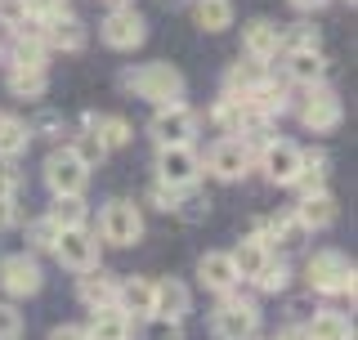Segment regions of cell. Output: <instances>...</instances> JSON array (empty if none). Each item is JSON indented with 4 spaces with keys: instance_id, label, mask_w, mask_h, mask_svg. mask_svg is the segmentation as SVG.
I'll return each mask as SVG.
<instances>
[{
    "instance_id": "obj_18",
    "label": "cell",
    "mask_w": 358,
    "mask_h": 340,
    "mask_svg": "<svg viewBox=\"0 0 358 340\" xmlns=\"http://www.w3.org/2000/svg\"><path fill=\"white\" fill-rule=\"evenodd\" d=\"M81 130H85L103 153L126 148L130 134H134V130H130V121H126V117H117V112H85V117H81Z\"/></svg>"
},
{
    "instance_id": "obj_46",
    "label": "cell",
    "mask_w": 358,
    "mask_h": 340,
    "mask_svg": "<svg viewBox=\"0 0 358 340\" xmlns=\"http://www.w3.org/2000/svg\"><path fill=\"white\" fill-rule=\"evenodd\" d=\"M175 197H179V192H171L166 184H157V179H152V188H148V201H152L157 211H166V215H171V211H175Z\"/></svg>"
},
{
    "instance_id": "obj_8",
    "label": "cell",
    "mask_w": 358,
    "mask_h": 340,
    "mask_svg": "<svg viewBox=\"0 0 358 340\" xmlns=\"http://www.w3.org/2000/svg\"><path fill=\"white\" fill-rule=\"evenodd\" d=\"M251 166H255V153L242 139H215L206 148V157H201V170H210L220 184H238Z\"/></svg>"
},
{
    "instance_id": "obj_36",
    "label": "cell",
    "mask_w": 358,
    "mask_h": 340,
    "mask_svg": "<svg viewBox=\"0 0 358 340\" xmlns=\"http://www.w3.org/2000/svg\"><path fill=\"white\" fill-rule=\"evenodd\" d=\"M171 215H179L184 224H201V220L210 215V197H206L201 188H184V192L175 197V211H171Z\"/></svg>"
},
{
    "instance_id": "obj_39",
    "label": "cell",
    "mask_w": 358,
    "mask_h": 340,
    "mask_svg": "<svg viewBox=\"0 0 358 340\" xmlns=\"http://www.w3.org/2000/svg\"><path fill=\"white\" fill-rule=\"evenodd\" d=\"M287 50H318V31L309 27V22H296V27H282V54Z\"/></svg>"
},
{
    "instance_id": "obj_15",
    "label": "cell",
    "mask_w": 358,
    "mask_h": 340,
    "mask_svg": "<svg viewBox=\"0 0 358 340\" xmlns=\"http://www.w3.org/2000/svg\"><path fill=\"white\" fill-rule=\"evenodd\" d=\"M41 41H45V50L81 54L85 45H90V31H85V22L76 18V14H54V18L41 22Z\"/></svg>"
},
{
    "instance_id": "obj_35",
    "label": "cell",
    "mask_w": 358,
    "mask_h": 340,
    "mask_svg": "<svg viewBox=\"0 0 358 340\" xmlns=\"http://www.w3.org/2000/svg\"><path fill=\"white\" fill-rule=\"evenodd\" d=\"M193 18L201 31H224L233 27V0H193Z\"/></svg>"
},
{
    "instance_id": "obj_52",
    "label": "cell",
    "mask_w": 358,
    "mask_h": 340,
    "mask_svg": "<svg viewBox=\"0 0 358 340\" xmlns=\"http://www.w3.org/2000/svg\"><path fill=\"white\" fill-rule=\"evenodd\" d=\"M166 9H179V5H193V0H162Z\"/></svg>"
},
{
    "instance_id": "obj_28",
    "label": "cell",
    "mask_w": 358,
    "mask_h": 340,
    "mask_svg": "<svg viewBox=\"0 0 358 340\" xmlns=\"http://www.w3.org/2000/svg\"><path fill=\"white\" fill-rule=\"evenodd\" d=\"M246 117H251V108H246V99H233V94H220L215 108H210V126H220L224 139H238Z\"/></svg>"
},
{
    "instance_id": "obj_50",
    "label": "cell",
    "mask_w": 358,
    "mask_h": 340,
    "mask_svg": "<svg viewBox=\"0 0 358 340\" xmlns=\"http://www.w3.org/2000/svg\"><path fill=\"white\" fill-rule=\"evenodd\" d=\"M273 340H305V336H300V327H287V332H278Z\"/></svg>"
},
{
    "instance_id": "obj_12",
    "label": "cell",
    "mask_w": 358,
    "mask_h": 340,
    "mask_svg": "<svg viewBox=\"0 0 358 340\" xmlns=\"http://www.w3.org/2000/svg\"><path fill=\"white\" fill-rule=\"evenodd\" d=\"M0 287H5V296H18V300L36 296V291L45 287V274H41L36 255L18 251V255H5V260H0Z\"/></svg>"
},
{
    "instance_id": "obj_2",
    "label": "cell",
    "mask_w": 358,
    "mask_h": 340,
    "mask_svg": "<svg viewBox=\"0 0 358 340\" xmlns=\"http://www.w3.org/2000/svg\"><path fill=\"white\" fill-rule=\"evenodd\" d=\"M210 332L215 340H255L260 332V304L242 291H224L215 313H210Z\"/></svg>"
},
{
    "instance_id": "obj_43",
    "label": "cell",
    "mask_w": 358,
    "mask_h": 340,
    "mask_svg": "<svg viewBox=\"0 0 358 340\" xmlns=\"http://www.w3.org/2000/svg\"><path fill=\"white\" fill-rule=\"evenodd\" d=\"M22 5H27V14L36 22L54 18V14H67V0H22Z\"/></svg>"
},
{
    "instance_id": "obj_31",
    "label": "cell",
    "mask_w": 358,
    "mask_h": 340,
    "mask_svg": "<svg viewBox=\"0 0 358 340\" xmlns=\"http://www.w3.org/2000/svg\"><path fill=\"white\" fill-rule=\"evenodd\" d=\"M27 143H31L27 121H22V117H5V112H0V162H18V157L27 153Z\"/></svg>"
},
{
    "instance_id": "obj_40",
    "label": "cell",
    "mask_w": 358,
    "mask_h": 340,
    "mask_svg": "<svg viewBox=\"0 0 358 340\" xmlns=\"http://www.w3.org/2000/svg\"><path fill=\"white\" fill-rule=\"evenodd\" d=\"M27 22H31V14H27V5H22V0H0V27L22 31Z\"/></svg>"
},
{
    "instance_id": "obj_29",
    "label": "cell",
    "mask_w": 358,
    "mask_h": 340,
    "mask_svg": "<svg viewBox=\"0 0 358 340\" xmlns=\"http://www.w3.org/2000/svg\"><path fill=\"white\" fill-rule=\"evenodd\" d=\"M130 336H134V323L121 309H99L85 323V340H130Z\"/></svg>"
},
{
    "instance_id": "obj_9",
    "label": "cell",
    "mask_w": 358,
    "mask_h": 340,
    "mask_svg": "<svg viewBox=\"0 0 358 340\" xmlns=\"http://www.w3.org/2000/svg\"><path fill=\"white\" fill-rule=\"evenodd\" d=\"M300 126L313 130V134H327L341 126V117H345V108H341V94H336L331 85H313L305 90V99H300Z\"/></svg>"
},
{
    "instance_id": "obj_33",
    "label": "cell",
    "mask_w": 358,
    "mask_h": 340,
    "mask_svg": "<svg viewBox=\"0 0 358 340\" xmlns=\"http://www.w3.org/2000/svg\"><path fill=\"white\" fill-rule=\"evenodd\" d=\"M5 85H9V94H14V99H45V90H50V76L36 72V67H9Z\"/></svg>"
},
{
    "instance_id": "obj_47",
    "label": "cell",
    "mask_w": 358,
    "mask_h": 340,
    "mask_svg": "<svg viewBox=\"0 0 358 340\" xmlns=\"http://www.w3.org/2000/svg\"><path fill=\"white\" fill-rule=\"evenodd\" d=\"M18 170H14V162H5L0 166V197H18Z\"/></svg>"
},
{
    "instance_id": "obj_44",
    "label": "cell",
    "mask_w": 358,
    "mask_h": 340,
    "mask_svg": "<svg viewBox=\"0 0 358 340\" xmlns=\"http://www.w3.org/2000/svg\"><path fill=\"white\" fill-rule=\"evenodd\" d=\"M18 220H22V211H18V197H0V233L18 229Z\"/></svg>"
},
{
    "instance_id": "obj_10",
    "label": "cell",
    "mask_w": 358,
    "mask_h": 340,
    "mask_svg": "<svg viewBox=\"0 0 358 340\" xmlns=\"http://www.w3.org/2000/svg\"><path fill=\"white\" fill-rule=\"evenodd\" d=\"M99 251H103V242H99L90 229H63L59 242H54V260H59L63 269H72V274L99 269Z\"/></svg>"
},
{
    "instance_id": "obj_26",
    "label": "cell",
    "mask_w": 358,
    "mask_h": 340,
    "mask_svg": "<svg viewBox=\"0 0 358 340\" xmlns=\"http://www.w3.org/2000/svg\"><path fill=\"white\" fill-rule=\"evenodd\" d=\"M9 54H14V67H36L45 72V59H50V50H45L41 41V22L31 18L22 31H14V45H9Z\"/></svg>"
},
{
    "instance_id": "obj_19",
    "label": "cell",
    "mask_w": 358,
    "mask_h": 340,
    "mask_svg": "<svg viewBox=\"0 0 358 340\" xmlns=\"http://www.w3.org/2000/svg\"><path fill=\"white\" fill-rule=\"evenodd\" d=\"M117 274H108V269H90V274L76 278V300L85 304L90 313L99 309H117Z\"/></svg>"
},
{
    "instance_id": "obj_45",
    "label": "cell",
    "mask_w": 358,
    "mask_h": 340,
    "mask_svg": "<svg viewBox=\"0 0 358 340\" xmlns=\"http://www.w3.org/2000/svg\"><path fill=\"white\" fill-rule=\"evenodd\" d=\"M27 130H31V139H36V134H59L63 130V117H59V112H41Z\"/></svg>"
},
{
    "instance_id": "obj_27",
    "label": "cell",
    "mask_w": 358,
    "mask_h": 340,
    "mask_svg": "<svg viewBox=\"0 0 358 340\" xmlns=\"http://www.w3.org/2000/svg\"><path fill=\"white\" fill-rule=\"evenodd\" d=\"M229 255H233V269H238V282H255V278H260V269L273 260V251H268L260 237H242Z\"/></svg>"
},
{
    "instance_id": "obj_7",
    "label": "cell",
    "mask_w": 358,
    "mask_h": 340,
    "mask_svg": "<svg viewBox=\"0 0 358 340\" xmlns=\"http://www.w3.org/2000/svg\"><path fill=\"white\" fill-rule=\"evenodd\" d=\"M157 184H166L171 192H184V188H197L201 179V153L197 148H157Z\"/></svg>"
},
{
    "instance_id": "obj_41",
    "label": "cell",
    "mask_w": 358,
    "mask_h": 340,
    "mask_svg": "<svg viewBox=\"0 0 358 340\" xmlns=\"http://www.w3.org/2000/svg\"><path fill=\"white\" fill-rule=\"evenodd\" d=\"M143 340H184V323H166V318H143Z\"/></svg>"
},
{
    "instance_id": "obj_37",
    "label": "cell",
    "mask_w": 358,
    "mask_h": 340,
    "mask_svg": "<svg viewBox=\"0 0 358 340\" xmlns=\"http://www.w3.org/2000/svg\"><path fill=\"white\" fill-rule=\"evenodd\" d=\"M291 287V264L282 255H273L268 264L260 269V278H255V291H264V296H278V291Z\"/></svg>"
},
{
    "instance_id": "obj_4",
    "label": "cell",
    "mask_w": 358,
    "mask_h": 340,
    "mask_svg": "<svg viewBox=\"0 0 358 340\" xmlns=\"http://www.w3.org/2000/svg\"><path fill=\"white\" fill-rule=\"evenodd\" d=\"M201 130V117L188 104H171V108H157L152 121H148V134L157 148H193Z\"/></svg>"
},
{
    "instance_id": "obj_38",
    "label": "cell",
    "mask_w": 358,
    "mask_h": 340,
    "mask_svg": "<svg viewBox=\"0 0 358 340\" xmlns=\"http://www.w3.org/2000/svg\"><path fill=\"white\" fill-rule=\"evenodd\" d=\"M54 242H59V229H54L45 215L27 224V255H36V251H54Z\"/></svg>"
},
{
    "instance_id": "obj_14",
    "label": "cell",
    "mask_w": 358,
    "mask_h": 340,
    "mask_svg": "<svg viewBox=\"0 0 358 340\" xmlns=\"http://www.w3.org/2000/svg\"><path fill=\"white\" fill-rule=\"evenodd\" d=\"M242 54L251 63L268 67L278 54H282V27H278V22H268V18H251L242 27Z\"/></svg>"
},
{
    "instance_id": "obj_32",
    "label": "cell",
    "mask_w": 358,
    "mask_h": 340,
    "mask_svg": "<svg viewBox=\"0 0 358 340\" xmlns=\"http://www.w3.org/2000/svg\"><path fill=\"white\" fill-rule=\"evenodd\" d=\"M264 76H268V67L251 63V59H246V63H233L229 72H224V94H233V99H246L255 85L264 81Z\"/></svg>"
},
{
    "instance_id": "obj_22",
    "label": "cell",
    "mask_w": 358,
    "mask_h": 340,
    "mask_svg": "<svg viewBox=\"0 0 358 340\" xmlns=\"http://www.w3.org/2000/svg\"><path fill=\"white\" fill-rule=\"evenodd\" d=\"M246 108L255 112V117H264V121H273V117H282V112H291V90L287 81H278V76H264L260 85L246 94Z\"/></svg>"
},
{
    "instance_id": "obj_21",
    "label": "cell",
    "mask_w": 358,
    "mask_h": 340,
    "mask_svg": "<svg viewBox=\"0 0 358 340\" xmlns=\"http://www.w3.org/2000/svg\"><path fill=\"white\" fill-rule=\"evenodd\" d=\"M197 282L206 291H215V296H224V291H238V269H233V255L229 251H206L197 260Z\"/></svg>"
},
{
    "instance_id": "obj_17",
    "label": "cell",
    "mask_w": 358,
    "mask_h": 340,
    "mask_svg": "<svg viewBox=\"0 0 358 340\" xmlns=\"http://www.w3.org/2000/svg\"><path fill=\"white\" fill-rule=\"evenodd\" d=\"M117 309L121 313H126V318L134 323V318H152V313H157V282L152 278H139V274H134V278H121L117 282Z\"/></svg>"
},
{
    "instance_id": "obj_51",
    "label": "cell",
    "mask_w": 358,
    "mask_h": 340,
    "mask_svg": "<svg viewBox=\"0 0 358 340\" xmlns=\"http://www.w3.org/2000/svg\"><path fill=\"white\" fill-rule=\"evenodd\" d=\"M112 9H134V0H108Z\"/></svg>"
},
{
    "instance_id": "obj_6",
    "label": "cell",
    "mask_w": 358,
    "mask_h": 340,
    "mask_svg": "<svg viewBox=\"0 0 358 340\" xmlns=\"http://www.w3.org/2000/svg\"><path fill=\"white\" fill-rule=\"evenodd\" d=\"M99 242H108V246H134L143 237V215L134 201L126 197H112L103 201V211H99Z\"/></svg>"
},
{
    "instance_id": "obj_48",
    "label": "cell",
    "mask_w": 358,
    "mask_h": 340,
    "mask_svg": "<svg viewBox=\"0 0 358 340\" xmlns=\"http://www.w3.org/2000/svg\"><path fill=\"white\" fill-rule=\"evenodd\" d=\"M45 340H85V327H76V323H63V327H54Z\"/></svg>"
},
{
    "instance_id": "obj_3",
    "label": "cell",
    "mask_w": 358,
    "mask_h": 340,
    "mask_svg": "<svg viewBox=\"0 0 358 340\" xmlns=\"http://www.w3.org/2000/svg\"><path fill=\"white\" fill-rule=\"evenodd\" d=\"M305 282H309V296H354V264L341 251L322 246L305 260Z\"/></svg>"
},
{
    "instance_id": "obj_13",
    "label": "cell",
    "mask_w": 358,
    "mask_h": 340,
    "mask_svg": "<svg viewBox=\"0 0 358 340\" xmlns=\"http://www.w3.org/2000/svg\"><path fill=\"white\" fill-rule=\"evenodd\" d=\"M300 157H305V148H300V143H291V139H268L264 148H260V170L268 175V184L291 188V184H296V175H300Z\"/></svg>"
},
{
    "instance_id": "obj_20",
    "label": "cell",
    "mask_w": 358,
    "mask_h": 340,
    "mask_svg": "<svg viewBox=\"0 0 358 340\" xmlns=\"http://www.w3.org/2000/svg\"><path fill=\"white\" fill-rule=\"evenodd\" d=\"M251 237H260V242L273 251V242L282 246V251H296V246H305V224L296 220V211H282V215H273L268 224H255V233Z\"/></svg>"
},
{
    "instance_id": "obj_23",
    "label": "cell",
    "mask_w": 358,
    "mask_h": 340,
    "mask_svg": "<svg viewBox=\"0 0 358 340\" xmlns=\"http://www.w3.org/2000/svg\"><path fill=\"white\" fill-rule=\"evenodd\" d=\"M188 313H193V291H188L179 278H166V282H157V313H152V318L184 323Z\"/></svg>"
},
{
    "instance_id": "obj_30",
    "label": "cell",
    "mask_w": 358,
    "mask_h": 340,
    "mask_svg": "<svg viewBox=\"0 0 358 340\" xmlns=\"http://www.w3.org/2000/svg\"><path fill=\"white\" fill-rule=\"evenodd\" d=\"M291 188H296L300 197L327 192V153H305V157H300V175H296Z\"/></svg>"
},
{
    "instance_id": "obj_24",
    "label": "cell",
    "mask_w": 358,
    "mask_h": 340,
    "mask_svg": "<svg viewBox=\"0 0 358 340\" xmlns=\"http://www.w3.org/2000/svg\"><path fill=\"white\" fill-rule=\"evenodd\" d=\"M305 340H354V323L341 309H313L305 318Z\"/></svg>"
},
{
    "instance_id": "obj_25",
    "label": "cell",
    "mask_w": 358,
    "mask_h": 340,
    "mask_svg": "<svg viewBox=\"0 0 358 340\" xmlns=\"http://www.w3.org/2000/svg\"><path fill=\"white\" fill-rule=\"evenodd\" d=\"M291 211H296V220L305 224V233H322V229H331L336 215H341V206H336L331 192H313V197H300V206H291Z\"/></svg>"
},
{
    "instance_id": "obj_49",
    "label": "cell",
    "mask_w": 358,
    "mask_h": 340,
    "mask_svg": "<svg viewBox=\"0 0 358 340\" xmlns=\"http://www.w3.org/2000/svg\"><path fill=\"white\" fill-rule=\"evenodd\" d=\"M287 5H291V9H300V14H313V9H322L327 0H287Z\"/></svg>"
},
{
    "instance_id": "obj_42",
    "label": "cell",
    "mask_w": 358,
    "mask_h": 340,
    "mask_svg": "<svg viewBox=\"0 0 358 340\" xmlns=\"http://www.w3.org/2000/svg\"><path fill=\"white\" fill-rule=\"evenodd\" d=\"M18 336H22V313L0 300V340H18Z\"/></svg>"
},
{
    "instance_id": "obj_11",
    "label": "cell",
    "mask_w": 358,
    "mask_h": 340,
    "mask_svg": "<svg viewBox=\"0 0 358 340\" xmlns=\"http://www.w3.org/2000/svg\"><path fill=\"white\" fill-rule=\"evenodd\" d=\"M99 36L108 50H139L148 41V22L139 9H108V18L99 22Z\"/></svg>"
},
{
    "instance_id": "obj_5",
    "label": "cell",
    "mask_w": 358,
    "mask_h": 340,
    "mask_svg": "<svg viewBox=\"0 0 358 340\" xmlns=\"http://www.w3.org/2000/svg\"><path fill=\"white\" fill-rule=\"evenodd\" d=\"M41 175H45V184H50L54 197H81L85 184H90V166L72 153V143H59V148L45 157Z\"/></svg>"
},
{
    "instance_id": "obj_1",
    "label": "cell",
    "mask_w": 358,
    "mask_h": 340,
    "mask_svg": "<svg viewBox=\"0 0 358 340\" xmlns=\"http://www.w3.org/2000/svg\"><path fill=\"white\" fill-rule=\"evenodd\" d=\"M121 90L148 99L157 108H171V104H184L188 81L175 63H139V67H126V72H121Z\"/></svg>"
},
{
    "instance_id": "obj_16",
    "label": "cell",
    "mask_w": 358,
    "mask_h": 340,
    "mask_svg": "<svg viewBox=\"0 0 358 340\" xmlns=\"http://www.w3.org/2000/svg\"><path fill=\"white\" fill-rule=\"evenodd\" d=\"M282 81L287 85H322L327 81V54L322 50H287L282 54Z\"/></svg>"
},
{
    "instance_id": "obj_34",
    "label": "cell",
    "mask_w": 358,
    "mask_h": 340,
    "mask_svg": "<svg viewBox=\"0 0 358 340\" xmlns=\"http://www.w3.org/2000/svg\"><path fill=\"white\" fill-rule=\"evenodd\" d=\"M45 220L54 224V229H85V197H54L50 211H45Z\"/></svg>"
}]
</instances>
